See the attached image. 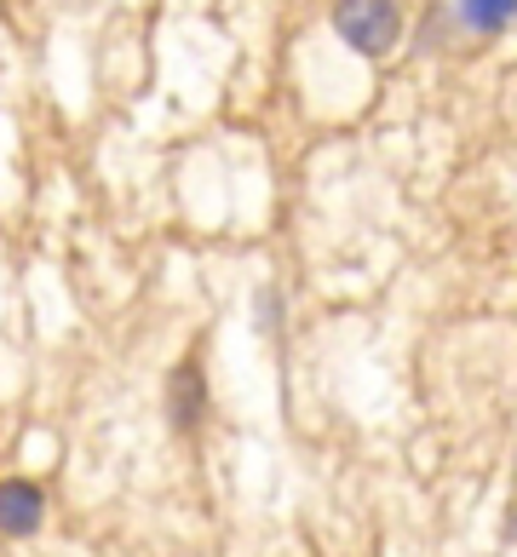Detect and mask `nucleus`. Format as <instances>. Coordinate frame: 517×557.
Listing matches in <instances>:
<instances>
[{
  "label": "nucleus",
  "mask_w": 517,
  "mask_h": 557,
  "mask_svg": "<svg viewBox=\"0 0 517 557\" xmlns=\"http://www.w3.org/2000/svg\"><path fill=\"white\" fill-rule=\"evenodd\" d=\"M454 24H460L471 40H494L517 24V0H448Z\"/></svg>",
  "instance_id": "obj_4"
},
{
  "label": "nucleus",
  "mask_w": 517,
  "mask_h": 557,
  "mask_svg": "<svg viewBox=\"0 0 517 557\" xmlns=\"http://www.w3.org/2000/svg\"><path fill=\"white\" fill-rule=\"evenodd\" d=\"M328 29H334L345 52L368 58V64H385L408 40V7L403 0H334L328 7Z\"/></svg>",
  "instance_id": "obj_1"
},
{
  "label": "nucleus",
  "mask_w": 517,
  "mask_h": 557,
  "mask_svg": "<svg viewBox=\"0 0 517 557\" xmlns=\"http://www.w3.org/2000/svg\"><path fill=\"white\" fill-rule=\"evenodd\" d=\"M168 425L179 431V437H196V431L207 425V414H213V385H207V362H201V350H190V357H179L173 362V374H168Z\"/></svg>",
  "instance_id": "obj_2"
},
{
  "label": "nucleus",
  "mask_w": 517,
  "mask_h": 557,
  "mask_svg": "<svg viewBox=\"0 0 517 557\" xmlns=\"http://www.w3.org/2000/svg\"><path fill=\"white\" fill-rule=\"evenodd\" d=\"M40 529H47V488L35 478H0V534L35 541Z\"/></svg>",
  "instance_id": "obj_3"
}]
</instances>
